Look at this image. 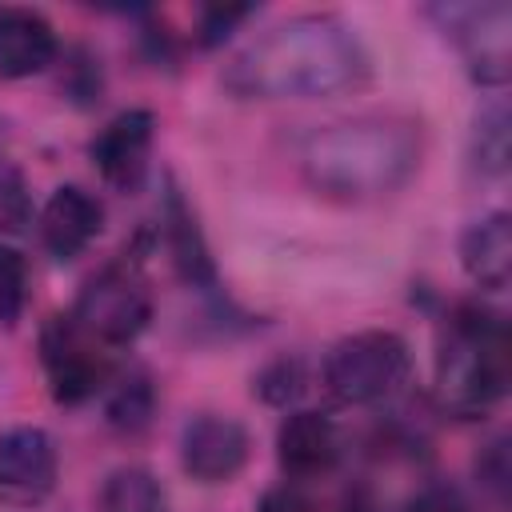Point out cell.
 <instances>
[{"instance_id":"obj_6","label":"cell","mask_w":512,"mask_h":512,"mask_svg":"<svg viewBox=\"0 0 512 512\" xmlns=\"http://www.w3.org/2000/svg\"><path fill=\"white\" fill-rule=\"evenodd\" d=\"M40 364L56 404H84L116 376L108 348L80 332L72 316H48L40 328Z\"/></svg>"},{"instance_id":"obj_24","label":"cell","mask_w":512,"mask_h":512,"mask_svg":"<svg viewBox=\"0 0 512 512\" xmlns=\"http://www.w3.org/2000/svg\"><path fill=\"white\" fill-rule=\"evenodd\" d=\"M4 144H8V120L0 116V148H4Z\"/></svg>"},{"instance_id":"obj_18","label":"cell","mask_w":512,"mask_h":512,"mask_svg":"<svg viewBox=\"0 0 512 512\" xmlns=\"http://www.w3.org/2000/svg\"><path fill=\"white\" fill-rule=\"evenodd\" d=\"M472 164L484 176H500L508 168V108L496 100L476 116L472 128Z\"/></svg>"},{"instance_id":"obj_23","label":"cell","mask_w":512,"mask_h":512,"mask_svg":"<svg viewBox=\"0 0 512 512\" xmlns=\"http://www.w3.org/2000/svg\"><path fill=\"white\" fill-rule=\"evenodd\" d=\"M404 512H468V508L452 488H424L420 496L408 500Z\"/></svg>"},{"instance_id":"obj_21","label":"cell","mask_w":512,"mask_h":512,"mask_svg":"<svg viewBox=\"0 0 512 512\" xmlns=\"http://www.w3.org/2000/svg\"><path fill=\"white\" fill-rule=\"evenodd\" d=\"M260 392H264V400H272V404H288V400H296L300 396V388H304V376H300V364L292 360H280L276 368H268L264 376H260V384H256Z\"/></svg>"},{"instance_id":"obj_8","label":"cell","mask_w":512,"mask_h":512,"mask_svg":"<svg viewBox=\"0 0 512 512\" xmlns=\"http://www.w3.org/2000/svg\"><path fill=\"white\" fill-rule=\"evenodd\" d=\"M60 476L56 440L44 428L16 424L0 432V504L4 508H36L52 496Z\"/></svg>"},{"instance_id":"obj_13","label":"cell","mask_w":512,"mask_h":512,"mask_svg":"<svg viewBox=\"0 0 512 512\" xmlns=\"http://www.w3.org/2000/svg\"><path fill=\"white\" fill-rule=\"evenodd\" d=\"M60 52L56 28L36 8H0V76L24 80L44 72Z\"/></svg>"},{"instance_id":"obj_12","label":"cell","mask_w":512,"mask_h":512,"mask_svg":"<svg viewBox=\"0 0 512 512\" xmlns=\"http://www.w3.org/2000/svg\"><path fill=\"white\" fill-rule=\"evenodd\" d=\"M276 460L288 476L296 480H312L336 468L340 460V432L324 412L300 408L288 412L280 432H276Z\"/></svg>"},{"instance_id":"obj_14","label":"cell","mask_w":512,"mask_h":512,"mask_svg":"<svg viewBox=\"0 0 512 512\" xmlns=\"http://www.w3.org/2000/svg\"><path fill=\"white\" fill-rule=\"evenodd\" d=\"M460 268L472 284L488 292H504L512 280V216L488 212L472 220L460 236Z\"/></svg>"},{"instance_id":"obj_22","label":"cell","mask_w":512,"mask_h":512,"mask_svg":"<svg viewBox=\"0 0 512 512\" xmlns=\"http://www.w3.org/2000/svg\"><path fill=\"white\" fill-rule=\"evenodd\" d=\"M256 512H316V508L308 504V496H304L300 488L280 484V488H268V492L260 496V508H256Z\"/></svg>"},{"instance_id":"obj_17","label":"cell","mask_w":512,"mask_h":512,"mask_svg":"<svg viewBox=\"0 0 512 512\" xmlns=\"http://www.w3.org/2000/svg\"><path fill=\"white\" fill-rule=\"evenodd\" d=\"M152 408H156V392H152V380L144 372H128V376H112L108 380L104 412H108L112 428L140 432L152 420Z\"/></svg>"},{"instance_id":"obj_7","label":"cell","mask_w":512,"mask_h":512,"mask_svg":"<svg viewBox=\"0 0 512 512\" xmlns=\"http://www.w3.org/2000/svg\"><path fill=\"white\" fill-rule=\"evenodd\" d=\"M440 20L468 76L484 88H504L512 76V8L504 0L448 4L440 8Z\"/></svg>"},{"instance_id":"obj_19","label":"cell","mask_w":512,"mask_h":512,"mask_svg":"<svg viewBox=\"0 0 512 512\" xmlns=\"http://www.w3.org/2000/svg\"><path fill=\"white\" fill-rule=\"evenodd\" d=\"M32 220H36V208H32L28 180L12 164H0V236H20L32 228Z\"/></svg>"},{"instance_id":"obj_2","label":"cell","mask_w":512,"mask_h":512,"mask_svg":"<svg viewBox=\"0 0 512 512\" xmlns=\"http://www.w3.org/2000/svg\"><path fill=\"white\" fill-rule=\"evenodd\" d=\"M424 144L408 116H348L316 128L300 148V176L312 192L344 204L380 200L412 180Z\"/></svg>"},{"instance_id":"obj_16","label":"cell","mask_w":512,"mask_h":512,"mask_svg":"<svg viewBox=\"0 0 512 512\" xmlns=\"http://www.w3.org/2000/svg\"><path fill=\"white\" fill-rule=\"evenodd\" d=\"M96 504H100V512H168V496H164L160 480L136 464L108 472Z\"/></svg>"},{"instance_id":"obj_20","label":"cell","mask_w":512,"mask_h":512,"mask_svg":"<svg viewBox=\"0 0 512 512\" xmlns=\"http://www.w3.org/2000/svg\"><path fill=\"white\" fill-rule=\"evenodd\" d=\"M28 304V260L0 244V328H16L20 312Z\"/></svg>"},{"instance_id":"obj_1","label":"cell","mask_w":512,"mask_h":512,"mask_svg":"<svg viewBox=\"0 0 512 512\" xmlns=\"http://www.w3.org/2000/svg\"><path fill=\"white\" fill-rule=\"evenodd\" d=\"M368 48L332 12L292 16L256 36L228 68V88L256 100H320L368 80Z\"/></svg>"},{"instance_id":"obj_4","label":"cell","mask_w":512,"mask_h":512,"mask_svg":"<svg viewBox=\"0 0 512 512\" xmlns=\"http://www.w3.org/2000/svg\"><path fill=\"white\" fill-rule=\"evenodd\" d=\"M412 376V352L404 336L388 328H368L336 340L324 356L320 380L336 404H380L396 396Z\"/></svg>"},{"instance_id":"obj_3","label":"cell","mask_w":512,"mask_h":512,"mask_svg":"<svg viewBox=\"0 0 512 512\" xmlns=\"http://www.w3.org/2000/svg\"><path fill=\"white\" fill-rule=\"evenodd\" d=\"M512 380V336L500 312L460 304L440 328L432 392L448 416L476 420L496 408Z\"/></svg>"},{"instance_id":"obj_5","label":"cell","mask_w":512,"mask_h":512,"mask_svg":"<svg viewBox=\"0 0 512 512\" xmlns=\"http://www.w3.org/2000/svg\"><path fill=\"white\" fill-rule=\"evenodd\" d=\"M68 316L76 320L80 332H88L104 348L132 344L152 320V292L148 280L140 276V264L124 256L100 268L96 276H88Z\"/></svg>"},{"instance_id":"obj_15","label":"cell","mask_w":512,"mask_h":512,"mask_svg":"<svg viewBox=\"0 0 512 512\" xmlns=\"http://www.w3.org/2000/svg\"><path fill=\"white\" fill-rule=\"evenodd\" d=\"M160 236H164V248L172 256V268L180 272V280L188 284H212L216 268H212V256H208V244L196 228V216L192 208L184 204V196L172 188L168 200H164V212H160Z\"/></svg>"},{"instance_id":"obj_9","label":"cell","mask_w":512,"mask_h":512,"mask_svg":"<svg viewBox=\"0 0 512 512\" xmlns=\"http://www.w3.org/2000/svg\"><path fill=\"white\" fill-rule=\"evenodd\" d=\"M248 452V428L224 412H200L180 432V464L200 484H228L248 464Z\"/></svg>"},{"instance_id":"obj_10","label":"cell","mask_w":512,"mask_h":512,"mask_svg":"<svg viewBox=\"0 0 512 512\" xmlns=\"http://www.w3.org/2000/svg\"><path fill=\"white\" fill-rule=\"evenodd\" d=\"M152 132L156 116L148 108H128L112 116L88 144V156L100 172V180L116 192H136L144 172H148V152H152Z\"/></svg>"},{"instance_id":"obj_11","label":"cell","mask_w":512,"mask_h":512,"mask_svg":"<svg viewBox=\"0 0 512 512\" xmlns=\"http://www.w3.org/2000/svg\"><path fill=\"white\" fill-rule=\"evenodd\" d=\"M36 228H40L44 248L56 260H76L100 236V228H104V204L88 188H80V184H60L48 196V204L40 208Z\"/></svg>"}]
</instances>
